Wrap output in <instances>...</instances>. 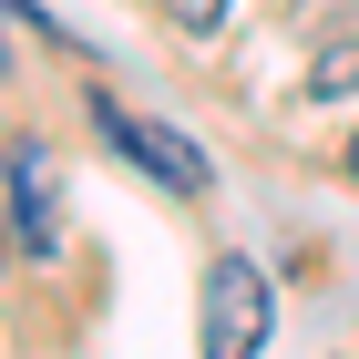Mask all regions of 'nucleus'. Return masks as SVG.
<instances>
[{
  "label": "nucleus",
  "instance_id": "nucleus-1",
  "mask_svg": "<svg viewBox=\"0 0 359 359\" xmlns=\"http://www.w3.org/2000/svg\"><path fill=\"white\" fill-rule=\"evenodd\" d=\"M277 318V287L257 257H216L205 267V329H195V359H257Z\"/></svg>",
  "mask_w": 359,
  "mask_h": 359
},
{
  "label": "nucleus",
  "instance_id": "nucleus-2",
  "mask_svg": "<svg viewBox=\"0 0 359 359\" xmlns=\"http://www.w3.org/2000/svg\"><path fill=\"white\" fill-rule=\"evenodd\" d=\"M93 134H103V144H123V154H134L154 185H175V195H205V185H216V165L195 154V134H175V123H144V113H123L113 93H93Z\"/></svg>",
  "mask_w": 359,
  "mask_h": 359
},
{
  "label": "nucleus",
  "instance_id": "nucleus-3",
  "mask_svg": "<svg viewBox=\"0 0 359 359\" xmlns=\"http://www.w3.org/2000/svg\"><path fill=\"white\" fill-rule=\"evenodd\" d=\"M0 154H11V195H21L11 236H21L31 257H62V205H52V144H0Z\"/></svg>",
  "mask_w": 359,
  "mask_h": 359
},
{
  "label": "nucleus",
  "instance_id": "nucleus-4",
  "mask_svg": "<svg viewBox=\"0 0 359 359\" xmlns=\"http://www.w3.org/2000/svg\"><path fill=\"white\" fill-rule=\"evenodd\" d=\"M226 11H236V0H165V21H175V31H216Z\"/></svg>",
  "mask_w": 359,
  "mask_h": 359
},
{
  "label": "nucleus",
  "instance_id": "nucleus-5",
  "mask_svg": "<svg viewBox=\"0 0 359 359\" xmlns=\"http://www.w3.org/2000/svg\"><path fill=\"white\" fill-rule=\"evenodd\" d=\"M318 93H329V103H349V93H359V52H329V62H318Z\"/></svg>",
  "mask_w": 359,
  "mask_h": 359
},
{
  "label": "nucleus",
  "instance_id": "nucleus-6",
  "mask_svg": "<svg viewBox=\"0 0 359 359\" xmlns=\"http://www.w3.org/2000/svg\"><path fill=\"white\" fill-rule=\"evenodd\" d=\"M0 247H11V216H0Z\"/></svg>",
  "mask_w": 359,
  "mask_h": 359
},
{
  "label": "nucleus",
  "instance_id": "nucleus-7",
  "mask_svg": "<svg viewBox=\"0 0 359 359\" xmlns=\"http://www.w3.org/2000/svg\"><path fill=\"white\" fill-rule=\"evenodd\" d=\"M349 175H359V144H349Z\"/></svg>",
  "mask_w": 359,
  "mask_h": 359
}]
</instances>
